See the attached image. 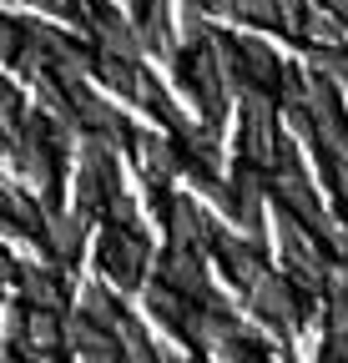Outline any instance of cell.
Segmentation results:
<instances>
[{
  "instance_id": "1",
  "label": "cell",
  "mask_w": 348,
  "mask_h": 363,
  "mask_svg": "<svg viewBox=\"0 0 348 363\" xmlns=\"http://www.w3.org/2000/svg\"><path fill=\"white\" fill-rule=\"evenodd\" d=\"M147 257L152 247L132 233V227H101L96 233V267H101V278H111L116 288H137L142 283V272H147Z\"/></svg>"
},
{
  "instance_id": "2",
  "label": "cell",
  "mask_w": 348,
  "mask_h": 363,
  "mask_svg": "<svg viewBox=\"0 0 348 363\" xmlns=\"http://www.w3.org/2000/svg\"><path fill=\"white\" fill-rule=\"evenodd\" d=\"M21 45H26V26H11L6 16H0V61L21 56Z\"/></svg>"
}]
</instances>
